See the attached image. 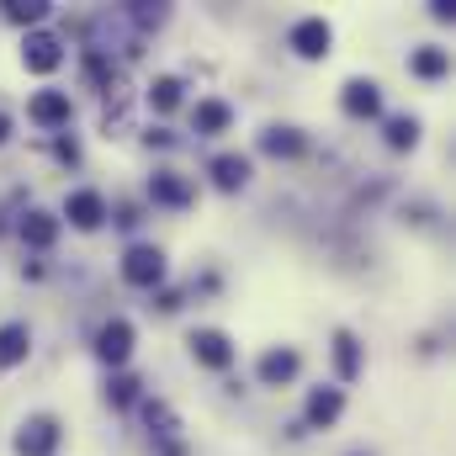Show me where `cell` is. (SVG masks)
<instances>
[{"label":"cell","mask_w":456,"mask_h":456,"mask_svg":"<svg viewBox=\"0 0 456 456\" xmlns=\"http://www.w3.org/2000/svg\"><path fill=\"white\" fill-rule=\"evenodd\" d=\"M5 16H11V21H21V27H32V21H43V16H48V5H43V0H27V5L16 0V5H5Z\"/></svg>","instance_id":"cell-22"},{"label":"cell","mask_w":456,"mask_h":456,"mask_svg":"<svg viewBox=\"0 0 456 456\" xmlns=\"http://www.w3.org/2000/svg\"><path fill=\"white\" fill-rule=\"evenodd\" d=\"M149 191H154V202H186V197H191V186H186V181H175V175H154V181H149Z\"/></svg>","instance_id":"cell-19"},{"label":"cell","mask_w":456,"mask_h":456,"mask_svg":"<svg viewBox=\"0 0 456 456\" xmlns=\"http://www.w3.org/2000/svg\"><path fill=\"white\" fill-rule=\"evenodd\" d=\"M64 218L75 228H102V218H107V202H102V191H69V202H64Z\"/></svg>","instance_id":"cell-6"},{"label":"cell","mask_w":456,"mask_h":456,"mask_svg":"<svg viewBox=\"0 0 456 456\" xmlns=\"http://www.w3.org/2000/svg\"><path fill=\"white\" fill-rule=\"evenodd\" d=\"M340 409H345V398H340V387H319L314 398H308V425H335L340 419Z\"/></svg>","instance_id":"cell-13"},{"label":"cell","mask_w":456,"mask_h":456,"mask_svg":"<svg viewBox=\"0 0 456 456\" xmlns=\"http://www.w3.org/2000/svg\"><path fill=\"white\" fill-rule=\"evenodd\" d=\"M297 149H303L297 127H271L265 133V154H297Z\"/></svg>","instance_id":"cell-21"},{"label":"cell","mask_w":456,"mask_h":456,"mask_svg":"<svg viewBox=\"0 0 456 456\" xmlns=\"http://www.w3.org/2000/svg\"><path fill=\"white\" fill-rule=\"evenodd\" d=\"M133 387H138L133 377H117L112 387H107V398H112V403H133Z\"/></svg>","instance_id":"cell-23"},{"label":"cell","mask_w":456,"mask_h":456,"mask_svg":"<svg viewBox=\"0 0 456 456\" xmlns=\"http://www.w3.org/2000/svg\"><path fill=\"white\" fill-rule=\"evenodd\" d=\"M32 355V330L27 324H0V371L21 366Z\"/></svg>","instance_id":"cell-10"},{"label":"cell","mask_w":456,"mask_h":456,"mask_svg":"<svg viewBox=\"0 0 456 456\" xmlns=\"http://www.w3.org/2000/svg\"><path fill=\"white\" fill-rule=\"evenodd\" d=\"M53 446H59V425H53L48 414L27 419V425H21V436H16V452H21V456H53Z\"/></svg>","instance_id":"cell-3"},{"label":"cell","mask_w":456,"mask_h":456,"mask_svg":"<svg viewBox=\"0 0 456 456\" xmlns=\"http://www.w3.org/2000/svg\"><path fill=\"white\" fill-rule=\"evenodd\" d=\"M27 117H32L37 127L69 122V91H43V96H32V102H27Z\"/></svg>","instance_id":"cell-8"},{"label":"cell","mask_w":456,"mask_h":456,"mask_svg":"<svg viewBox=\"0 0 456 456\" xmlns=\"http://www.w3.org/2000/svg\"><path fill=\"white\" fill-rule=\"evenodd\" d=\"M244 181H249V159L244 154H218L213 159V186L218 191H239Z\"/></svg>","instance_id":"cell-12"},{"label":"cell","mask_w":456,"mask_h":456,"mask_svg":"<svg viewBox=\"0 0 456 456\" xmlns=\"http://www.w3.org/2000/svg\"><path fill=\"white\" fill-rule=\"evenodd\" d=\"M335 366H340V377H355L361 371V350L350 335H335Z\"/></svg>","instance_id":"cell-20"},{"label":"cell","mask_w":456,"mask_h":456,"mask_svg":"<svg viewBox=\"0 0 456 456\" xmlns=\"http://www.w3.org/2000/svg\"><path fill=\"white\" fill-rule=\"evenodd\" d=\"M233 112H228L224 102H197V133H224Z\"/></svg>","instance_id":"cell-15"},{"label":"cell","mask_w":456,"mask_h":456,"mask_svg":"<svg viewBox=\"0 0 456 456\" xmlns=\"http://www.w3.org/2000/svg\"><path fill=\"white\" fill-rule=\"evenodd\" d=\"M5 133H11V122H5V112H0V143H5Z\"/></svg>","instance_id":"cell-24"},{"label":"cell","mask_w":456,"mask_h":456,"mask_svg":"<svg viewBox=\"0 0 456 456\" xmlns=\"http://www.w3.org/2000/svg\"><path fill=\"white\" fill-rule=\"evenodd\" d=\"M21 64H27L32 75H48V69H59V64H64V43H59V37H48V32H32V37H27V48H21Z\"/></svg>","instance_id":"cell-2"},{"label":"cell","mask_w":456,"mask_h":456,"mask_svg":"<svg viewBox=\"0 0 456 456\" xmlns=\"http://www.w3.org/2000/svg\"><path fill=\"white\" fill-rule=\"evenodd\" d=\"M96 355H102L107 366H122V361L133 355V324H127V319H112V324L96 335Z\"/></svg>","instance_id":"cell-5"},{"label":"cell","mask_w":456,"mask_h":456,"mask_svg":"<svg viewBox=\"0 0 456 456\" xmlns=\"http://www.w3.org/2000/svg\"><path fill=\"white\" fill-rule=\"evenodd\" d=\"M21 239H27L32 249H48V244L59 239V218H53V213H27V218H21Z\"/></svg>","instance_id":"cell-14"},{"label":"cell","mask_w":456,"mask_h":456,"mask_svg":"<svg viewBox=\"0 0 456 456\" xmlns=\"http://www.w3.org/2000/svg\"><path fill=\"white\" fill-rule=\"evenodd\" d=\"M191 355H197L202 366H213V371L233 366V345H228V335H218V330H197V335H191Z\"/></svg>","instance_id":"cell-7"},{"label":"cell","mask_w":456,"mask_h":456,"mask_svg":"<svg viewBox=\"0 0 456 456\" xmlns=\"http://www.w3.org/2000/svg\"><path fill=\"white\" fill-rule=\"evenodd\" d=\"M330 37H335V32H330L324 16H308V21L292 27V48H297L303 59H324V53H330Z\"/></svg>","instance_id":"cell-4"},{"label":"cell","mask_w":456,"mask_h":456,"mask_svg":"<svg viewBox=\"0 0 456 456\" xmlns=\"http://www.w3.org/2000/svg\"><path fill=\"white\" fill-rule=\"evenodd\" d=\"M409 69H414L419 80H436V75H446V48H419V53L409 59Z\"/></svg>","instance_id":"cell-16"},{"label":"cell","mask_w":456,"mask_h":456,"mask_svg":"<svg viewBox=\"0 0 456 456\" xmlns=\"http://www.w3.org/2000/svg\"><path fill=\"white\" fill-rule=\"evenodd\" d=\"M387 143H393V149H414V143H419V122H414V117H393V122H387Z\"/></svg>","instance_id":"cell-18"},{"label":"cell","mask_w":456,"mask_h":456,"mask_svg":"<svg viewBox=\"0 0 456 456\" xmlns=\"http://www.w3.org/2000/svg\"><path fill=\"white\" fill-rule=\"evenodd\" d=\"M297 366H303L297 350H287V345H281V350H265V355H260V382H265V387H281V382L297 377Z\"/></svg>","instance_id":"cell-9"},{"label":"cell","mask_w":456,"mask_h":456,"mask_svg":"<svg viewBox=\"0 0 456 456\" xmlns=\"http://www.w3.org/2000/svg\"><path fill=\"white\" fill-rule=\"evenodd\" d=\"M175 102H181V80H175V75H159V80L149 86V107H154V112H170Z\"/></svg>","instance_id":"cell-17"},{"label":"cell","mask_w":456,"mask_h":456,"mask_svg":"<svg viewBox=\"0 0 456 456\" xmlns=\"http://www.w3.org/2000/svg\"><path fill=\"white\" fill-rule=\"evenodd\" d=\"M122 281L133 287H159L165 281V249L159 244H133L122 255Z\"/></svg>","instance_id":"cell-1"},{"label":"cell","mask_w":456,"mask_h":456,"mask_svg":"<svg viewBox=\"0 0 456 456\" xmlns=\"http://www.w3.org/2000/svg\"><path fill=\"white\" fill-rule=\"evenodd\" d=\"M340 107L350 117H377L382 112V96H377V80H350L340 96Z\"/></svg>","instance_id":"cell-11"}]
</instances>
